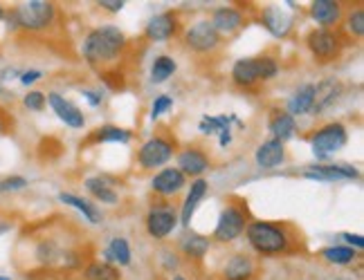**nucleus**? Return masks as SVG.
Wrapping results in <instances>:
<instances>
[{"mask_svg": "<svg viewBox=\"0 0 364 280\" xmlns=\"http://www.w3.org/2000/svg\"><path fill=\"white\" fill-rule=\"evenodd\" d=\"M247 245L261 258L306 254V237L292 222L252 220L245 229Z\"/></svg>", "mask_w": 364, "mask_h": 280, "instance_id": "nucleus-1", "label": "nucleus"}, {"mask_svg": "<svg viewBox=\"0 0 364 280\" xmlns=\"http://www.w3.org/2000/svg\"><path fill=\"white\" fill-rule=\"evenodd\" d=\"M126 50H129V40H126L124 32L115 25L95 27V30L83 38V47H81L83 59L92 67L100 69V72L119 67V59Z\"/></svg>", "mask_w": 364, "mask_h": 280, "instance_id": "nucleus-2", "label": "nucleus"}, {"mask_svg": "<svg viewBox=\"0 0 364 280\" xmlns=\"http://www.w3.org/2000/svg\"><path fill=\"white\" fill-rule=\"evenodd\" d=\"M277 74H279V63L270 54L252 56V59H239L232 67V81L245 90L259 86V83L270 81Z\"/></svg>", "mask_w": 364, "mask_h": 280, "instance_id": "nucleus-3", "label": "nucleus"}, {"mask_svg": "<svg viewBox=\"0 0 364 280\" xmlns=\"http://www.w3.org/2000/svg\"><path fill=\"white\" fill-rule=\"evenodd\" d=\"M252 222L247 202L243 198H230L228 206L223 208V213L216 222V229L212 240L220 242V245H230L236 237H241L247 229V224Z\"/></svg>", "mask_w": 364, "mask_h": 280, "instance_id": "nucleus-4", "label": "nucleus"}, {"mask_svg": "<svg viewBox=\"0 0 364 280\" xmlns=\"http://www.w3.org/2000/svg\"><path fill=\"white\" fill-rule=\"evenodd\" d=\"M59 16V9L54 3H48V0H30V3H21L16 9H14V18H16V25L25 32H48L50 27H54Z\"/></svg>", "mask_w": 364, "mask_h": 280, "instance_id": "nucleus-5", "label": "nucleus"}, {"mask_svg": "<svg viewBox=\"0 0 364 280\" xmlns=\"http://www.w3.org/2000/svg\"><path fill=\"white\" fill-rule=\"evenodd\" d=\"M346 45L340 30H311L306 36V47L311 50L317 63H333L342 56V50Z\"/></svg>", "mask_w": 364, "mask_h": 280, "instance_id": "nucleus-6", "label": "nucleus"}, {"mask_svg": "<svg viewBox=\"0 0 364 280\" xmlns=\"http://www.w3.org/2000/svg\"><path fill=\"white\" fill-rule=\"evenodd\" d=\"M176 150H178L176 137L166 135V133H158L156 137H151L149 142L139 148L137 164L142 171H156V168L164 166L176 155Z\"/></svg>", "mask_w": 364, "mask_h": 280, "instance_id": "nucleus-7", "label": "nucleus"}, {"mask_svg": "<svg viewBox=\"0 0 364 280\" xmlns=\"http://www.w3.org/2000/svg\"><path fill=\"white\" fill-rule=\"evenodd\" d=\"M346 139H348V135H346L344 123L331 121L311 135V148L317 159H326L333 155V152H338L340 148L346 146Z\"/></svg>", "mask_w": 364, "mask_h": 280, "instance_id": "nucleus-8", "label": "nucleus"}, {"mask_svg": "<svg viewBox=\"0 0 364 280\" xmlns=\"http://www.w3.org/2000/svg\"><path fill=\"white\" fill-rule=\"evenodd\" d=\"M185 47L193 54H214L220 43L223 36L214 30V25L209 21H198L196 25H191L189 30L185 32Z\"/></svg>", "mask_w": 364, "mask_h": 280, "instance_id": "nucleus-9", "label": "nucleus"}, {"mask_svg": "<svg viewBox=\"0 0 364 280\" xmlns=\"http://www.w3.org/2000/svg\"><path fill=\"white\" fill-rule=\"evenodd\" d=\"M146 231L151 237H156V240H164V237H169L176 229L178 224V213L169 204H156L146 213Z\"/></svg>", "mask_w": 364, "mask_h": 280, "instance_id": "nucleus-10", "label": "nucleus"}, {"mask_svg": "<svg viewBox=\"0 0 364 280\" xmlns=\"http://www.w3.org/2000/svg\"><path fill=\"white\" fill-rule=\"evenodd\" d=\"M180 30V13L178 11H162L158 16H153L149 25L144 27V38L151 43H162L178 34Z\"/></svg>", "mask_w": 364, "mask_h": 280, "instance_id": "nucleus-11", "label": "nucleus"}, {"mask_svg": "<svg viewBox=\"0 0 364 280\" xmlns=\"http://www.w3.org/2000/svg\"><path fill=\"white\" fill-rule=\"evenodd\" d=\"M209 155L203 146H185L178 152V171L182 175H189V177H200L205 171H209Z\"/></svg>", "mask_w": 364, "mask_h": 280, "instance_id": "nucleus-12", "label": "nucleus"}, {"mask_svg": "<svg viewBox=\"0 0 364 280\" xmlns=\"http://www.w3.org/2000/svg\"><path fill=\"white\" fill-rule=\"evenodd\" d=\"M259 274V262L252 254L239 251V254L230 256V260L223 267L220 278L223 280H255Z\"/></svg>", "mask_w": 364, "mask_h": 280, "instance_id": "nucleus-13", "label": "nucleus"}, {"mask_svg": "<svg viewBox=\"0 0 364 280\" xmlns=\"http://www.w3.org/2000/svg\"><path fill=\"white\" fill-rule=\"evenodd\" d=\"M46 99H48L50 108L54 110V115H57L65 125H70V128H83V125H86V117H83V112L73 101H68L63 94L50 92Z\"/></svg>", "mask_w": 364, "mask_h": 280, "instance_id": "nucleus-14", "label": "nucleus"}, {"mask_svg": "<svg viewBox=\"0 0 364 280\" xmlns=\"http://www.w3.org/2000/svg\"><path fill=\"white\" fill-rule=\"evenodd\" d=\"M185 186H187V177L182 175L178 168H162V171L156 173L151 179L153 193L162 195V198H173V195H178Z\"/></svg>", "mask_w": 364, "mask_h": 280, "instance_id": "nucleus-15", "label": "nucleus"}, {"mask_svg": "<svg viewBox=\"0 0 364 280\" xmlns=\"http://www.w3.org/2000/svg\"><path fill=\"white\" fill-rule=\"evenodd\" d=\"M358 168L344 166V164H319L308 166L304 171V177L317 179V181H342V179H358Z\"/></svg>", "mask_w": 364, "mask_h": 280, "instance_id": "nucleus-16", "label": "nucleus"}, {"mask_svg": "<svg viewBox=\"0 0 364 280\" xmlns=\"http://www.w3.org/2000/svg\"><path fill=\"white\" fill-rule=\"evenodd\" d=\"M311 16L321 30H335V25L342 23L344 7L338 0H315L311 5Z\"/></svg>", "mask_w": 364, "mask_h": 280, "instance_id": "nucleus-17", "label": "nucleus"}, {"mask_svg": "<svg viewBox=\"0 0 364 280\" xmlns=\"http://www.w3.org/2000/svg\"><path fill=\"white\" fill-rule=\"evenodd\" d=\"M209 23L214 25V30L220 36H232L245 27V16H243V11L236 7H218Z\"/></svg>", "mask_w": 364, "mask_h": 280, "instance_id": "nucleus-18", "label": "nucleus"}, {"mask_svg": "<svg viewBox=\"0 0 364 280\" xmlns=\"http://www.w3.org/2000/svg\"><path fill=\"white\" fill-rule=\"evenodd\" d=\"M261 23H263L265 30H268L277 38H286L290 34V30H292V16H290L288 11L279 9L274 5L263 7V11H261Z\"/></svg>", "mask_w": 364, "mask_h": 280, "instance_id": "nucleus-19", "label": "nucleus"}, {"mask_svg": "<svg viewBox=\"0 0 364 280\" xmlns=\"http://www.w3.org/2000/svg\"><path fill=\"white\" fill-rule=\"evenodd\" d=\"M257 164L261 168H277L279 164H284L286 159V146L284 142H279V139H268V142H263L259 148H257V155H255Z\"/></svg>", "mask_w": 364, "mask_h": 280, "instance_id": "nucleus-20", "label": "nucleus"}, {"mask_svg": "<svg viewBox=\"0 0 364 280\" xmlns=\"http://www.w3.org/2000/svg\"><path fill=\"white\" fill-rule=\"evenodd\" d=\"M207 186H209L207 179H203V177L191 181V189H189L187 198H185V204H182V211H180V224H182V227H189V224H191V218L196 213V208H198L200 200L205 198Z\"/></svg>", "mask_w": 364, "mask_h": 280, "instance_id": "nucleus-21", "label": "nucleus"}, {"mask_svg": "<svg viewBox=\"0 0 364 280\" xmlns=\"http://www.w3.org/2000/svg\"><path fill=\"white\" fill-rule=\"evenodd\" d=\"M180 254L189 258V260H203L207 256L209 247H212V240H209L207 235H200V233H185L180 237Z\"/></svg>", "mask_w": 364, "mask_h": 280, "instance_id": "nucleus-22", "label": "nucleus"}, {"mask_svg": "<svg viewBox=\"0 0 364 280\" xmlns=\"http://www.w3.org/2000/svg\"><path fill=\"white\" fill-rule=\"evenodd\" d=\"M131 130L119 128V125H102V128L92 130L86 142H81V146H92V144H104V142H117V144H129L131 142Z\"/></svg>", "mask_w": 364, "mask_h": 280, "instance_id": "nucleus-23", "label": "nucleus"}, {"mask_svg": "<svg viewBox=\"0 0 364 280\" xmlns=\"http://www.w3.org/2000/svg\"><path fill=\"white\" fill-rule=\"evenodd\" d=\"M268 128H270L274 139H279V142H286V139H290L292 135H295L297 121H295V117H290L286 110H272Z\"/></svg>", "mask_w": 364, "mask_h": 280, "instance_id": "nucleus-24", "label": "nucleus"}, {"mask_svg": "<svg viewBox=\"0 0 364 280\" xmlns=\"http://www.w3.org/2000/svg\"><path fill=\"white\" fill-rule=\"evenodd\" d=\"M342 94V83L338 79H326L324 83L315 86V106L313 110H326L328 106H333L335 101L340 99Z\"/></svg>", "mask_w": 364, "mask_h": 280, "instance_id": "nucleus-25", "label": "nucleus"}, {"mask_svg": "<svg viewBox=\"0 0 364 280\" xmlns=\"http://www.w3.org/2000/svg\"><path fill=\"white\" fill-rule=\"evenodd\" d=\"M313 106H315V86H313V83H306V86H301L295 94H292L286 112L290 117H297V115H306V112H311Z\"/></svg>", "mask_w": 364, "mask_h": 280, "instance_id": "nucleus-26", "label": "nucleus"}, {"mask_svg": "<svg viewBox=\"0 0 364 280\" xmlns=\"http://www.w3.org/2000/svg\"><path fill=\"white\" fill-rule=\"evenodd\" d=\"M83 280H122V274L115 264L106 260H90L86 267L81 269Z\"/></svg>", "mask_w": 364, "mask_h": 280, "instance_id": "nucleus-27", "label": "nucleus"}, {"mask_svg": "<svg viewBox=\"0 0 364 280\" xmlns=\"http://www.w3.org/2000/svg\"><path fill=\"white\" fill-rule=\"evenodd\" d=\"M340 34L344 36L346 43H353V40H360L362 38V34H364V9L362 7L351 9V11L346 13Z\"/></svg>", "mask_w": 364, "mask_h": 280, "instance_id": "nucleus-28", "label": "nucleus"}, {"mask_svg": "<svg viewBox=\"0 0 364 280\" xmlns=\"http://www.w3.org/2000/svg\"><path fill=\"white\" fill-rule=\"evenodd\" d=\"M86 189H88V193L92 195V198L100 200L102 204H117V200H119L117 191L108 184L106 177H88L86 179Z\"/></svg>", "mask_w": 364, "mask_h": 280, "instance_id": "nucleus-29", "label": "nucleus"}, {"mask_svg": "<svg viewBox=\"0 0 364 280\" xmlns=\"http://www.w3.org/2000/svg\"><path fill=\"white\" fill-rule=\"evenodd\" d=\"M59 200H61L63 204H68V206H75L77 211H81V213H83V218H86L88 222H92V224H100V222H102V213L97 211L95 204H90L88 200L79 198V195H73V193H61V195H59Z\"/></svg>", "mask_w": 364, "mask_h": 280, "instance_id": "nucleus-30", "label": "nucleus"}, {"mask_svg": "<svg viewBox=\"0 0 364 280\" xmlns=\"http://www.w3.org/2000/svg\"><path fill=\"white\" fill-rule=\"evenodd\" d=\"M106 262H117L119 267L131 264V247L126 237H113L106 249Z\"/></svg>", "mask_w": 364, "mask_h": 280, "instance_id": "nucleus-31", "label": "nucleus"}, {"mask_svg": "<svg viewBox=\"0 0 364 280\" xmlns=\"http://www.w3.org/2000/svg\"><path fill=\"white\" fill-rule=\"evenodd\" d=\"M176 69H178V63L171 59V56L162 54L151 65V79H153V83H164L166 79L173 77Z\"/></svg>", "mask_w": 364, "mask_h": 280, "instance_id": "nucleus-32", "label": "nucleus"}, {"mask_svg": "<svg viewBox=\"0 0 364 280\" xmlns=\"http://www.w3.org/2000/svg\"><path fill=\"white\" fill-rule=\"evenodd\" d=\"M321 258L331 264H351L358 258V254L351 247H326L321 249Z\"/></svg>", "mask_w": 364, "mask_h": 280, "instance_id": "nucleus-33", "label": "nucleus"}, {"mask_svg": "<svg viewBox=\"0 0 364 280\" xmlns=\"http://www.w3.org/2000/svg\"><path fill=\"white\" fill-rule=\"evenodd\" d=\"M46 94L43 92H38V90H32V92H27L25 94V99H23V103H25V108L27 110H34V112H41L46 108Z\"/></svg>", "mask_w": 364, "mask_h": 280, "instance_id": "nucleus-34", "label": "nucleus"}, {"mask_svg": "<svg viewBox=\"0 0 364 280\" xmlns=\"http://www.w3.org/2000/svg\"><path fill=\"white\" fill-rule=\"evenodd\" d=\"M171 106H173V99H171L169 94H160V96H156V101H153V106H151V117H153V119H158L160 115H164V112H169Z\"/></svg>", "mask_w": 364, "mask_h": 280, "instance_id": "nucleus-35", "label": "nucleus"}, {"mask_svg": "<svg viewBox=\"0 0 364 280\" xmlns=\"http://www.w3.org/2000/svg\"><path fill=\"white\" fill-rule=\"evenodd\" d=\"M25 186H27V179L21 175H14V177H7L0 181V191H21Z\"/></svg>", "mask_w": 364, "mask_h": 280, "instance_id": "nucleus-36", "label": "nucleus"}, {"mask_svg": "<svg viewBox=\"0 0 364 280\" xmlns=\"http://www.w3.org/2000/svg\"><path fill=\"white\" fill-rule=\"evenodd\" d=\"M124 0H100V7L108 9V11H122L124 9Z\"/></svg>", "mask_w": 364, "mask_h": 280, "instance_id": "nucleus-37", "label": "nucleus"}, {"mask_svg": "<svg viewBox=\"0 0 364 280\" xmlns=\"http://www.w3.org/2000/svg\"><path fill=\"white\" fill-rule=\"evenodd\" d=\"M38 79H41L38 69H30V72H23L21 74V83H23V86H32V83H36Z\"/></svg>", "mask_w": 364, "mask_h": 280, "instance_id": "nucleus-38", "label": "nucleus"}, {"mask_svg": "<svg viewBox=\"0 0 364 280\" xmlns=\"http://www.w3.org/2000/svg\"><path fill=\"white\" fill-rule=\"evenodd\" d=\"M342 237L344 240L351 245V249L355 247V249H362L364 247V237L362 235H353V233H342Z\"/></svg>", "mask_w": 364, "mask_h": 280, "instance_id": "nucleus-39", "label": "nucleus"}, {"mask_svg": "<svg viewBox=\"0 0 364 280\" xmlns=\"http://www.w3.org/2000/svg\"><path fill=\"white\" fill-rule=\"evenodd\" d=\"M7 128H9V121H7V115L3 110H0V135L3 133H7Z\"/></svg>", "mask_w": 364, "mask_h": 280, "instance_id": "nucleus-40", "label": "nucleus"}, {"mask_svg": "<svg viewBox=\"0 0 364 280\" xmlns=\"http://www.w3.org/2000/svg\"><path fill=\"white\" fill-rule=\"evenodd\" d=\"M230 142H232V130H223V133H220V146L225 148Z\"/></svg>", "mask_w": 364, "mask_h": 280, "instance_id": "nucleus-41", "label": "nucleus"}, {"mask_svg": "<svg viewBox=\"0 0 364 280\" xmlns=\"http://www.w3.org/2000/svg\"><path fill=\"white\" fill-rule=\"evenodd\" d=\"M86 96H88V101H90L92 106H100V103H102V96L97 94V92H86Z\"/></svg>", "mask_w": 364, "mask_h": 280, "instance_id": "nucleus-42", "label": "nucleus"}, {"mask_svg": "<svg viewBox=\"0 0 364 280\" xmlns=\"http://www.w3.org/2000/svg\"><path fill=\"white\" fill-rule=\"evenodd\" d=\"M171 280H187L185 276H182V274H173V278Z\"/></svg>", "mask_w": 364, "mask_h": 280, "instance_id": "nucleus-43", "label": "nucleus"}, {"mask_svg": "<svg viewBox=\"0 0 364 280\" xmlns=\"http://www.w3.org/2000/svg\"><path fill=\"white\" fill-rule=\"evenodd\" d=\"M3 18H5V7L0 5V21H3Z\"/></svg>", "mask_w": 364, "mask_h": 280, "instance_id": "nucleus-44", "label": "nucleus"}, {"mask_svg": "<svg viewBox=\"0 0 364 280\" xmlns=\"http://www.w3.org/2000/svg\"><path fill=\"white\" fill-rule=\"evenodd\" d=\"M0 280H11L9 276H0Z\"/></svg>", "mask_w": 364, "mask_h": 280, "instance_id": "nucleus-45", "label": "nucleus"}]
</instances>
